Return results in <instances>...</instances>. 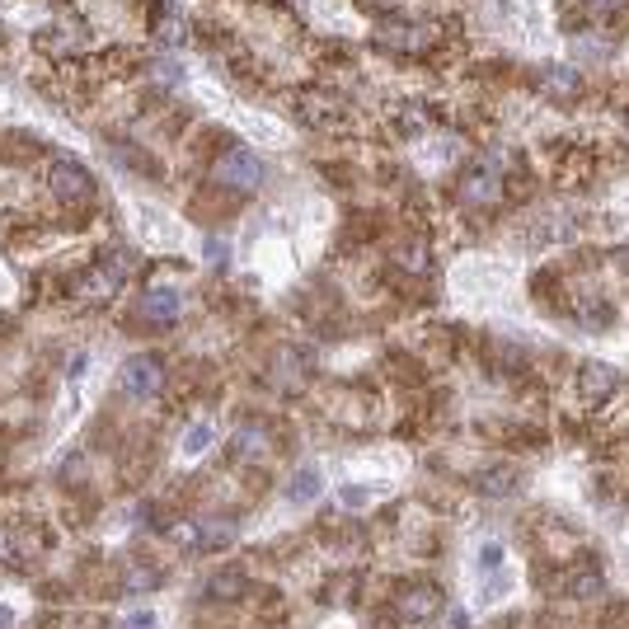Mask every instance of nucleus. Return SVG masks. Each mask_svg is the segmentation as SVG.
<instances>
[{
    "label": "nucleus",
    "mask_w": 629,
    "mask_h": 629,
    "mask_svg": "<svg viewBox=\"0 0 629 629\" xmlns=\"http://www.w3.org/2000/svg\"><path fill=\"white\" fill-rule=\"evenodd\" d=\"M132 263H137V259H132V249H113L99 268H90V273L76 282V296H80V301H90V306H104L108 296L123 287V277L132 273Z\"/></svg>",
    "instance_id": "obj_1"
},
{
    "label": "nucleus",
    "mask_w": 629,
    "mask_h": 629,
    "mask_svg": "<svg viewBox=\"0 0 629 629\" xmlns=\"http://www.w3.org/2000/svg\"><path fill=\"white\" fill-rule=\"evenodd\" d=\"M212 174L216 179H221V184L226 188H259L263 184V160L254 151H245V146H231V151L221 155V160H216L212 165Z\"/></svg>",
    "instance_id": "obj_2"
},
{
    "label": "nucleus",
    "mask_w": 629,
    "mask_h": 629,
    "mask_svg": "<svg viewBox=\"0 0 629 629\" xmlns=\"http://www.w3.org/2000/svg\"><path fill=\"white\" fill-rule=\"evenodd\" d=\"M461 202L465 207H475V212H484V207H493V202H503V174H498V165H479L470 169L461 179Z\"/></svg>",
    "instance_id": "obj_3"
},
{
    "label": "nucleus",
    "mask_w": 629,
    "mask_h": 629,
    "mask_svg": "<svg viewBox=\"0 0 629 629\" xmlns=\"http://www.w3.org/2000/svg\"><path fill=\"white\" fill-rule=\"evenodd\" d=\"M123 390L132 399H155L165 390V367H160L155 357H132L123 367Z\"/></svg>",
    "instance_id": "obj_4"
},
{
    "label": "nucleus",
    "mask_w": 629,
    "mask_h": 629,
    "mask_svg": "<svg viewBox=\"0 0 629 629\" xmlns=\"http://www.w3.org/2000/svg\"><path fill=\"white\" fill-rule=\"evenodd\" d=\"M47 188H52V198L62 202H85L94 193L90 174L76 165V160H62V165H52V174H47Z\"/></svg>",
    "instance_id": "obj_5"
},
{
    "label": "nucleus",
    "mask_w": 629,
    "mask_h": 629,
    "mask_svg": "<svg viewBox=\"0 0 629 629\" xmlns=\"http://www.w3.org/2000/svg\"><path fill=\"white\" fill-rule=\"evenodd\" d=\"M395 611L399 620H432V615H442V592L428 583H409L395 597Z\"/></svg>",
    "instance_id": "obj_6"
},
{
    "label": "nucleus",
    "mask_w": 629,
    "mask_h": 629,
    "mask_svg": "<svg viewBox=\"0 0 629 629\" xmlns=\"http://www.w3.org/2000/svg\"><path fill=\"white\" fill-rule=\"evenodd\" d=\"M137 315L146 324H174L184 315V296L174 292V287H151V292L137 301Z\"/></svg>",
    "instance_id": "obj_7"
},
{
    "label": "nucleus",
    "mask_w": 629,
    "mask_h": 629,
    "mask_svg": "<svg viewBox=\"0 0 629 629\" xmlns=\"http://www.w3.org/2000/svg\"><path fill=\"white\" fill-rule=\"evenodd\" d=\"M615 385H620V376H615L611 367H601V362H587V367L578 371V390H583L587 404H601V399L611 395Z\"/></svg>",
    "instance_id": "obj_8"
},
{
    "label": "nucleus",
    "mask_w": 629,
    "mask_h": 629,
    "mask_svg": "<svg viewBox=\"0 0 629 629\" xmlns=\"http://www.w3.org/2000/svg\"><path fill=\"white\" fill-rule=\"evenodd\" d=\"M376 43L395 47V52H423V47H428V29H418V24H395V29L376 33Z\"/></svg>",
    "instance_id": "obj_9"
},
{
    "label": "nucleus",
    "mask_w": 629,
    "mask_h": 629,
    "mask_svg": "<svg viewBox=\"0 0 629 629\" xmlns=\"http://www.w3.org/2000/svg\"><path fill=\"white\" fill-rule=\"evenodd\" d=\"M320 489H324V475L315 465H306V470H296V479L287 484V498H292V503H310V498H320Z\"/></svg>",
    "instance_id": "obj_10"
},
{
    "label": "nucleus",
    "mask_w": 629,
    "mask_h": 629,
    "mask_svg": "<svg viewBox=\"0 0 629 629\" xmlns=\"http://www.w3.org/2000/svg\"><path fill=\"white\" fill-rule=\"evenodd\" d=\"M245 592V573L240 568H221L212 583H207V597H216V601H235Z\"/></svg>",
    "instance_id": "obj_11"
},
{
    "label": "nucleus",
    "mask_w": 629,
    "mask_h": 629,
    "mask_svg": "<svg viewBox=\"0 0 629 629\" xmlns=\"http://www.w3.org/2000/svg\"><path fill=\"white\" fill-rule=\"evenodd\" d=\"M263 446H268V432H263L259 423H249V428H240V432H235V456H240V461H249V456H259Z\"/></svg>",
    "instance_id": "obj_12"
},
{
    "label": "nucleus",
    "mask_w": 629,
    "mask_h": 629,
    "mask_svg": "<svg viewBox=\"0 0 629 629\" xmlns=\"http://www.w3.org/2000/svg\"><path fill=\"white\" fill-rule=\"evenodd\" d=\"M517 484H522L517 470H503V465H493L489 475H479V489H484V493H512Z\"/></svg>",
    "instance_id": "obj_13"
},
{
    "label": "nucleus",
    "mask_w": 629,
    "mask_h": 629,
    "mask_svg": "<svg viewBox=\"0 0 629 629\" xmlns=\"http://www.w3.org/2000/svg\"><path fill=\"white\" fill-rule=\"evenodd\" d=\"M216 442V428L212 423H193V428L184 432V456H202L207 446Z\"/></svg>",
    "instance_id": "obj_14"
},
{
    "label": "nucleus",
    "mask_w": 629,
    "mask_h": 629,
    "mask_svg": "<svg viewBox=\"0 0 629 629\" xmlns=\"http://www.w3.org/2000/svg\"><path fill=\"white\" fill-rule=\"evenodd\" d=\"M235 526L231 522H202L198 526V545H207V550H216V545H231Z\"/></svg>",
    "instance_id": "obj_15"
},
{
    "label": "nucleus",
    "mask_w": 629,
    "mask_h": 629,
    "mask_svg": "<svg viewBox=\"0 0 629 629\" xmlns=\"http://www.w3.org/2000/svg\"><path fill=\"white\" fill-rule=\"evenodd\" d=\"M545 85H550V94H573L578 90V71H568V66H545Z\"/></svg>",
    "instance_id": "obj_16"
},
{
    "label": "nucleus",
    "mask_w": 629,
    "mask_h": 629,
    "mask_svg": "<svg viewBox=\"0 0 629 629\" xmlns=\"http://www.w3.org/2000/svg\"><path fill=\"white\" fill-rule=\"evenodd\" d=\"M123 592H155V568L146 564H132L123 578Z\"/></svg>",
    "instance_id": "obj_17"
},
{
    "label": "nucleus",
    "mask_w": 629,
    "mask_h": 629,
    "mask_svg": "<svg viewBox=\"0 0 629 629\" xmlns=\"http://www.w3.org/2000/svg\"><path fill=\"white\" fill-rule=\"evenodd\" d=\"M367 498H371V489H362V484H348V489H338V503L348 507V512H353V507H367Z\"/></svg>",
    "instance_id": "obj_18"
},
{
    "label": "nucleus",
    "mask_w": 629,
    "mask_h": 629,
    "mask_svg": "<svg viewBox=\"0 0 629 629\" xmlns=\"http://www.w3.org/2000/svg\"><path fill=\"white\" fill-rule=\"evenodd\" d=\"M19 559V540H15V531H5L0 526V564H15Z\"/></svg>",
    "instance_id": "obj_19"
},
{
    "label": "nucleus",
    "mask_w": 629,
    "mask_h": 629,
    "mask_svg": "<svg viewBox=\"0 0 629 629\" xmlns=\"http://www.w3.org/2000/svg\"><path fill=\"white\" fill-rule=\"evenodd\" d=\"M108 629H155V615H151V611L123 615V620H118V625H108Z\"/></svg>",
    "instance_id": "obj_20"
},
{
    "label": "nucleus",
    "mask_w": 629,
    "mask_h": 629,
    "mask_svg": "<svg viewBox=\"0 0 629 629\" xmlns=\"http://www.w3.org/2000/svg\"><path fill=\"white\" fill-rule=\"evenodd\" d=\"M498 559H503V545H498V540H489V545L479 550V564H484V568H493Z\"/></svg>",
    "instance_id": "obj_21"
},
{
    "label": "nucleus",
    "mask_w": 629,
    "mask_h": 629,
    "mask_svg": "<svg viewBox=\"0 0 629 629\" xmlns=\"http://www.w3.org/2000/svg\"><path fill=\"white\" fill-rule=\"evenodd\" d=\"M155 80H169V85H174V80H179V66H174V62H155Z\"/></svg>",
    "instance_id": "obj_22"
},
{
    "label": "nucleus",
    "mask_w": 629,
    "mask_h": 629,
    "mask_svg": "<svg viewBox=\"0 0 629 629\" xmlns=\"http://www.w3.org/2000/svg\"><path fill=\"white\" fill-rule=\"evenodd\" d=\"M160 33H165L169 43H179V38H184V24H179V19H165V24H160Z\"/></svg>",
    "instance_id": "obj_23"
},
{
    "label": "nucleus",
    "mask_w": 629,
    "mask_h": 629,
    "mask_svg": "<svg viewBox=\"0 0 629 629\" xmlns=\"http://www.w3.org/2000/svg\"><path fill=\"white\" fill-rule=\"evenodd\" d=\"M15 620H19L15 606H5V601H0V629H15Z\"/></svg>",
    "instance_id": "obj_24"
},
{
    "label": "nucleus",
    "mask_w": 629,
    "mask_h": 629,
    "mask_svg": "<svg viewBox=\"0 0 629 629\" xmlns=\"http://www.w3.org/2000/svg\"><path fill=\"white\" fill-rule=\"evenodd\" d=\"M451 629H470V615H465V611H451Z\"/></svg>",
    "instance_id": "obj_25"
},
{
    "label": "nucleus",
    "mask_w": 629,
    "mask_h": 629,
    "mask_svg": "<svg viewBox=\"0 0 629 629\" xmlns=\"http://www.w3.org/2000/svg\"><path fill=\"white\" fill-rule=\"evenodd\" d=\"M592 5H597V10H615V5H620V0H592Z\"/></svg>",
    "instance_id": "obj_26"
}]
</instances>
